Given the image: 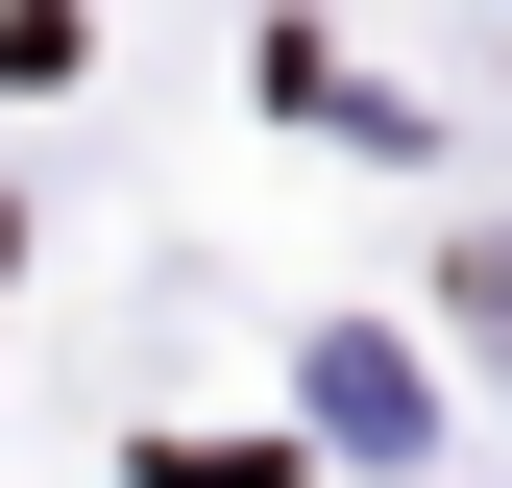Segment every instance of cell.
<instances>
[{
  "mask_svg": "<svg viewBox=\"0 0 512 488\" xmlns=\"http://www.w3.org/2000/svg\"><path fill=\"white\" fill-rule=\"evenodd\" d=\"M464 318H512V244H464Z\"/></svg>",
  "mask_w": 512,
  "mask_h": 488,
  "instance_id": "obj_1",
  "label": "cell"
}]
</instances>
